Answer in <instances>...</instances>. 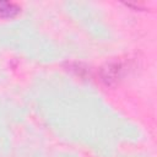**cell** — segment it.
<instances>
[{
  "mask_svg": "<svg viewBox=\"0 0 157 157\" xmlns=\"http://www.w3.org/2000/svg\"><path fill=\"white\" fill-rule=\"evenodd\" d=\"M121 71H123V66L120 63H117V61L109 63L101 70L102 81L105 85H113L118 81V78H120Z\"/></svg>",
  "mask_w": 157,
  "mask_h": 157,
  "instance_id": "obj_1",
  "label": "cell"
},
{
  "mask_svg": "<svg viewBox=\"0 0 157 157\" xmlns=\"http://www.w3.org/2000/svg\"><path fill=\"white\" fill-rule=\"evenodd\" d=\"M21 11V7L10 1H0V18H12L17 16Z\"/></svg>",
  "mask_w": 157,
  "mask_h": 157,
  "instance_id": "obj_2",
  "label": "cell"
}]
</instances>
